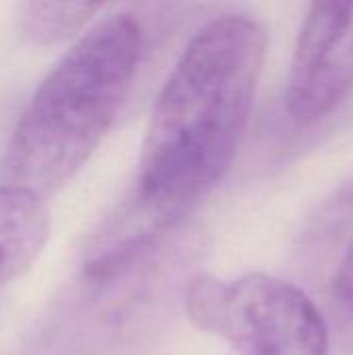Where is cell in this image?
<instances>
[{
    "mask_svg": "<svg viewBox=\"0 0 353 355\" xmlns=\"http://www.w3.org/2000/svg\"><path fill=\"white\" fill-rule=\"evenodd\" d=\"M100 8L98 2H23L17 23L29 44L54 46L81 31Z\"/></svg>",
    "mask_w": 353,
    "mask_h": 355,
    "instance_id": "obj_6",
    "label": "cell"
},
{
    "mask_svg": "<svg viewBox=\"0 0 353 355\" xmlns=\"http://www.w3.org/2000/svg\"><path fill=\"white\" fill-rule=\"evenodd\" d=\"M141 58V27L114 12L87 29L37 85L4 148L2 183L54 196L114 125Z\"/></svg>",
    "mask_w": 353,
    "mask_h": 355,
    "instance_id": "obj_2",
    "label": "cell"
},
{
    "mask_svg": "<svg viewBox=\"0 0 353 355\" xmlns=\"http://www.w3.org/2000/svg\"><path fill=\"white\" fill-rule=\"evenodd\" d=\"M189 318L227 339L239 355H329V327L293 283L246 275L233 283L196 275L185 287Z\"/></svg>",
    "mask_w": 353,
    "mask_h": 355,
    "instance_id": "obj_3",
    "label": "cell"
},
{
    "mask_svg": "<svg viewBox=\"0 0 353 355\" xmlns=\"http://www.w3.org/2000/svg\"><path fill=\"white\" fill-rule=\"evenodd\" d=\"M333 310L343 327V333L353 337V243L343 256L333 281Z\"/></svg>",
    "mask_w": 353,
    "mask_h": 355,
    "instance_id": "obj_7",
    "label": "cell"
},
{
    "mask_svg": "<svg viewBox=\"0 0 353 355\" xmlns=\"http://www.w3.org/2000/svg\"><path fill=\"white\" fill-rule=\"evenodd\" d=\"M50 235L44 198L0 185V287L23 275L42 254Z\"/></svg>",
    "mask_w": 353,
    "mask_h": 355,
    "instance_id": "obj_5",
    "label": "cell"
},
{
    "mask_svg": "<svg viewBox=\"0 0 353 355\" xmlns=\"http://www.w3.org/2000/svg\"><path fill=\"white\" fill-rule=\"evenodd\" d=\"M352 89L353 2H314L295 44L285 108L298 123H316Z\"/></svg>",
    "mask_w": 353,
    "mask_h": 355,
    "instance_id": "obj_4",
    "label": "cell"
},
{
    "mask_svg": "<svg viewBox=\"0 0 353 355\" xmlns=\"http://www.w3.org/2000/svg\"><path fill=\"white\" fill-rule=\"evenodd\" d=\"M268 35L248 15H223L187 44L146 129L135 210L169 227L227 175L243 139L266 58Z\"/></svg>",
    "mask_w": 353,
    "mask_h": 355,
    "instance_id": "obj_1",
    "label": "cell"
}]
</instances>
